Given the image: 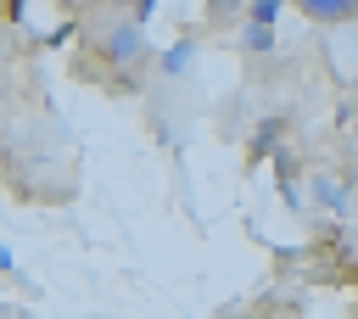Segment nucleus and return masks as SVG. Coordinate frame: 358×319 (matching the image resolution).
I'll list each match as a JSON object with an SVG mask.
<instances>
[{
  "mask_svg": "<svg viewBox=\"0 0 358 319\" xmlns=\"http://www.w3.org/2000/svg\"><path fill=\"white\" fill-rule=\"evenodd\" d=\"M313 190H319V201H324L330 213H341V207H347V185H336V179H313Z\"/></svg>",
  "mask_w": 358,
  "mask_h": 319,
  "instance_id": "39448f33",
  "label": "nucleus"
},
{
  "mask_svg": "<svg viewBox=\"0 0 358 319\" xmlns=\"http://www.w3.org/2000/svg\"><path fill=\"white\" fill-rule=\"evenodd\" d=\"M280 11H285V0H246V22H268L274 28Z\"/></svg>",
  "mask_w": 358,
  "mask_h": 319,
  "instance_id": "423d86ee",
  "label": "nucleus"
},
{
  "mask_svg": "<svg viewBox=\"0 0 358 319\" xmlns=\"http://www.w3.org/2000/svg\"><path fill=\"white\" fill-rule=\"evenodd\" d=\"M190 62H196V45L190 39H179V45L162 50V73H190Z\"/></svg>",
  "mask_w": 358,
  "mask_h": 319,
  "instance_id": "7ed1b4c3",
  "label": "nucleus"
},
{
  "mask_svg": "<svg viewBox=\"0 0 358 319\" xmlns=\"http://www.w3.org/2000/svg\"><path fill=\"white\" fill-rule=\"evenodd\" d=\"M6 269H17V252H11V246H0V274H6Z\"/></svg>",
  "mask_w": 358,
  "mask_h": 319,
  "instance_id": "9d476101",
  "label": "nucleus"
},
{
  "mask_svg": "<svg viewBox=\"0 0 358 319\" xmlns=\"http://www.w3.org/2000/svg\"><path fill=\"white\" fill-rule=\"evenodd\" d=\"M101 56H106V67H134L140 56H145V22L129 11V17H117L112 28H106V39H101Z\"/></svg>",
  "mask_w": 358,
  "mask_h": 319,
  "instance_id": "f257e3e1",
  "label": "nucleus"
},
{
  "mask_svg": "<svg viewBox=\"0 0 358 319\" xmlns=\"http://www.w3.org/2000/svg\"><path fill=\"white\" fill-rule=\"evenodd\" d=\"M241 45L246 50H274V28L268 22H241Z\"/></svg>",
  "mask_w": 358,
  "mask_h": 319,
  "instance_id": "20e7f679",
  "label": "nucleus"
},
{
  "mask_svg": "<svg viewBox=\"0 0 358 319\" xmlns=\"http://www.w3.org/2000/svg\"><path fill=\"white\" fill-rule=\"evenodd\" d=\"M235 6H241V0H213V11H235Z\"/></svg>",
  "mask_w": 358,
  "mask_h": 319,
  "instance_id": "9b49d317",
  "label": "nucleus"
},
{
  "mask_svg": "<svg viewBox=\"0 0 358 319\" xmlns=\"http://www.w3.org/2000/svg\"><path fill=\"white\" fill-rule=\"evenodd\" d=\"M274 140H280V123H263V129L252 134V151L263 157V151H274Z\"/></svg>",
  "mask_w": 358,
  "mask_h": 319,
  "instance_id": "0eeeda50",
  "label": "nucleus"
},
{
  "mask_svg": "<svg viewBox=\"0 0 358 319\" xmlns=\"http://www.w3.org/2000/svg\"><path fill=\"white\" fill-rule=\"evenodd\" d=\"M6 11H11V22H22V17H28V6H22V0H6Z\"/></svg>",
  "mask_w": 358,
  "mask_h": 319,
  "instance_id": "1a4fd4ad",
  "label": "nucleus"
},
{
  "mask_svg": "<svg viewBox=\"0 0 358 319\" xmlns=\"http://www.w3.org/2000/svg\"><path fill=\"white\" fill-rule=\"evenodd\" d=\"M296 11L308 22H347V17H358V0H296Z\"/></svg>",
  "mask_w": 358,
  "mask_h": 319,
  "instance_id": "f03ea898",
  "label": "nucleus"
},
{
  "mask_svg": "<svg viewBox=\"0 0 358 319\" xmlns=\"http://www.w3.org/2000/svg\"><path fill=\"white\" fill-rule=\"evenodd\" d=\"M157 6H162V0H134V17H140V22H151V17H157Z\"/></svg>",
  "mask_w": 358,
  "mask_h": 319,
  "instance_id": "6e6552de",
  "label": "nucleus"
}]
</instances>
